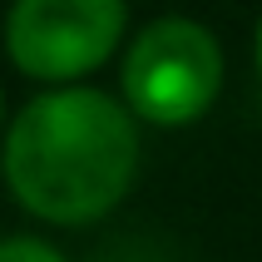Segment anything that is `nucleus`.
I'll return each instance as SVG.
<instances>
[{
  "mask_svg": "<svg viewBox=\"0 0 262 262\" xmlns=\"http://www.w3.org/2000/svg\"><path fill=\"white\" fill-rule=\"evenodd\" d=\"M5 188L55 228H84L124 203L139 173V124L104 89H50L10 119L0 148Z\"/></svg>",
  "mask_w": 262,
  "mask_h": 262,
  "instance_id": "1",
  "label": "nucleus"
},
{
  "mask_svg": "<svg viewBox=\"0 0 262 262\" xmlns=\"http://www.w3.org/2000/svg\"><path fill=\"white\" fill-rule=\"evenodd\" d=\"M124 25V0H15L5 15V50L20 74L64 89L114 55Z\"/></svg>",
  "mask_w": 262,
  "mask_h": 262,
  "instance_id": "3",
  "label": "nucleus"
},
{
  "mask_svg": "<svg viewBox=\"0 0 262 262\" xmlns=\"http://www.w3.org/2000/svg\"><path fill=\"white\" fill-rule=\"evenodd\" d=\"M257 79H262V25H257Z\"/></svg>",
  "mask_w": 262,
  "mask_h": 262,
  "instance_id": "5",
  "label": "nucleus"
},
{
  "mask_svg": "<svg viewBox=\"0 0 262 262\" xmlns=\"http://www.w3.org/2000/svg\"><path fill=\"white\" fill-rule=\"evenodd\" d=\"M0 262H70L45 237H0Z\"/></svg>",
  "mask_w": 262,
  "mask_h": 262,
  "instance_id": "4",
  "label": "nucleus"
},
{
  "mask_svg": "<svg viewBox=\"0 0 262 262\" xmlns=\"http://www.w3.org/2000/svg\"><path fill=\"white\" fill-rule=\"evenodd\" d=\"M0 119H5V94H0Z\"/></svg>",
  "mask_w": 262,
  "mask_h": 262,
  "instance_id": "6",
  "label": "nucleus"
},
{
  "mask_svg": "<svg viewBox=\"0 0 262 262\" xmlns=\"http://www.w3.org/2000/svg\"><path fill=\"white\" fill-rule=\"evenodd\" d=\"M223 89V45L188 15H163L134 35L124 55V104L134 119L183 129L213 109Z\"/></svg>",
  "mask_w": 262,
  "mask_h": 262,
  "instance_id": "2",
  "label": "nucleus"
}]
</instances>
